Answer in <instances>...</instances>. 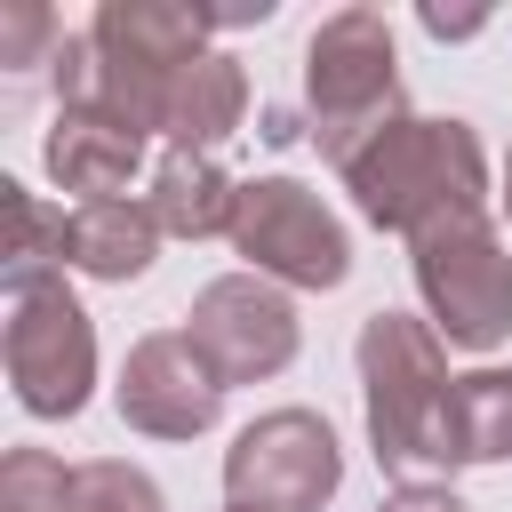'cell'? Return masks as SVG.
<instances>
[{"instance_id":"4fadbf2b","label":"cell","mask_w":512,"mask_h":512,"mask_svg":"<svg viewBox=\"0 0 512 512\" xmlns=\"http://www.w3.org/2000/svg\"><path fill=\"white\" fill-rule=\"evenodd\" d=\"M144 208L160 216L168 240H232L240 216V176H224L216 152H160Z\"/></svg>"},{"instance_id":"ba28073f","label":"cell","mask_w":512,"mask_h":512,"mask_svg":"<svg viewBox=\"0 0 512 512\" xmlns=\"http://www.w3.org/2000/svg\"><path fill=\"white\" fill-rule=\"evenodd\" d=\"M184 336H192V352L216 368V384L232 392V384L280 376V368L296 360V344H304V320H296V296H288V288H272V280H256V272H216V280L192 296Z\"/></svg>"},{"instance_id":"277c9868","label":"cell","mask_w":512,"mask_h":512,"mask_svg":"<svg viewBox=\"0 0 512 512\" xmlns=\"http://www.w3.org/2000/svg\"><path fill=\"white\" fill-rule=\"evenodd\" d=\"M408 272L424 296V320L456 352H496L512 336V248L488 208L440 216L408 240Z\"/></svg>"},{"instance_id":"7a4b0ae2","label":"cell","mask_w":512,"mask_h":512,"mask_svg":"<svg viewBox=\"0 0 512 512\" xmlns=\"http://www.w3.org/2000/svg\"><path fill=\"white\" fill-rule=\"evenodd\" d=\"M360 392H368V448L384 472H448V344L416 312L360 320Z\"/></svg>"},{"instance_id":"5b68a950","label":"cell","mask_w":512,"mask_h":512,"mask_svg":"<svg viewBox=\"0 0 512 512\" xmlns=\"http://www.w3.org/2000/svg\"><path fill=\"white\" fill-rule=\"evenodd\" d=\"M0 368L24 416L64 424L88 408L96 392V320L88 304L64 288V272L8 288V328H0Z\"/></svg>"},{"instance_id":"30bf717a","label":"cell","mask_w":512,"mask_h":512,"mask_svg":"<svg viewBox=\"0 0 512 512\" xmlns=\"http://www.w3.org/2000/svg\"><path fill=\"white\" fill-rule=\"evenodd\" d=\"M40 168H48L56 192H72V208L128 200V176L144 168V136L120 128V120H104V112H64L56 104V120L40 136Z\"/></svg>"},{"instance_id":"44dd1931","label":"cell","mask_w":512,"mask_h":512,"mask_svg":"<svg viewBox=\"0 0 512 512\" xmlns=\"http://www.w3.org/2000/svg\"><path fill=\"white\" fill-rule=\"evenodd\" d=\"M496 208H504V224H512V160H504V192H496Z\"/></svg>"},{"instance_id":"5bb4252c","label":"cell","mask_w":512,"mask_h":512,"mask_svg":"<svg viewBox=\"0 0 512 512\" xmlns=\"http://www.w3.org/2000/svg\"><path fill=\"white\" fill-rule=\"evenodd\" d=\"M512 456V368L480 360L448 384V472L456 464H504Z\"/></svg>"},{"instance_id":"ac0fdd59","label":"cell","mask_w":512,"mask_h":512,"mask_svg":"<svg viewBox=\"0 0 512 512\" xmlns=\"http://www.w3.org/2000/svg\"><path fill=\"white\" fill-rule=\"evenodd\" d=\"M48 32H56V16H48L40 0H16V8L0 16V64H16V72H24V64H32V48H40Z\"/></svg>"},{"instance_id":"d6986e66","label":"cell","mask_w":512,"mask_h":512,"mask_svg":"<svg viewBox=\"0 0 512 512\" xmlns=\"http://www.w3.org/2000/svg\"><path fill=\"white\" fill-rule=\"evenodd\" d=\"M376 512H472V504H464L448 480H400V488H392Z\"/></svg>"},{"instance_id":"9a60e30c","label":"cell","mask_w":512,"mask_h":512,"mask_svg":"<svg viewBox=\"0 0 512 512\" xmlns=\"http://www.w3.org/2000/svg\"><path fill=\"white\" fill-rule=\"evenodd\" d=\"M0 200H8V224H16V248H8V288L64 272V208H40V192H24L16 176L0 184Z\"/></svg>"},{"instance_id":"7402d4cb","label":"cell","mask_w":512,"mask_h":512,"mask_svg":"<svg viewBox=\"0 0 512 512\" xmlns=\"http://www.w3.org/2000/svg\"><path fill=\"white\" fill-rule=\"evenodd\" d=\"M224 512H240V504H224Z\"/></svg>"},{"instance_id":"7c38bea8","label":"cell","mask_w":512,"mask_h":512,"mask_svg":"<svg viewBox=\"0 0 512 512\" xmlns=\"http://www.w3.org/2000/svg\"><path fill=\"white\" fill-rule=\"evenodd\" d=\"M160 240L168 232H160V216L144 200H88V208L64 216V272H88V280L128 288V280L152 272Z\"/></svg>"},{"instance_id":"3957f363","label":"cell","mask_w":512,"mask_h":512,"mask_svg":"<svg viewBox=\"0 0 512 512\" xmlns=\"http://www.w3.org/2000/svg\"><path fill=\"white\" fill-rule=\"evenodd\" d=\"M304 104L328 160H352L376 128L400 120V48L384 8H336L304 40Z\"/></svg>"},{"instance_id":"2e32d148","label":"cell","mask_w":512,"mask_h":512,"mask_svg":"<svg viewBox=\"0 0 512 512\" xmlns=\"http://www.w3.org/2000/svg\"><path fill=\"white\" fill-rule=\"evenodd\" d=\"M72 512H168V496L144 464L96 456V464H72Z\"/></svg>"},{"instance_id":"8992f818","label":"cell","mask_w":512,"mask_h":512,"mask_svg":"<svg viewBox=\"0 0 512 512\" xmlns=\"http://www.w3.org/2000/svg\"><path fill=\"white\" fill-rule=\"evenodd\" d=\"M232 248H240V272H256L272 288L328 296L352 280V232L304 176H240Z\"/></svg>"},{"instance_id":"6da1fadb","label":"cell","mask_w":512,"mask_h":512,"mask_svg":"<svg viewBox=\"0 0 512 512\" xmlns=\"http://www.w3.org/2000/svg\"><path fill=\"white\" fill-rule=\"evenodd\" d=\"M336 176H344L352 208L400 240H416L440 216L488 208V152H480L472 120H440V112H400L352 160H336Z\"/></svg>"},{"instance_id":"9c48e42d","label":"cell","mask_w":512,"mask_h":512,"mask_svg":"<svg viewBox=\"0 0 512 512\" xmlns=\"http://www.w3.org/2000/svg\"><path fill=\"white\" fill-rule=\"evenodd\" d=\"M112 400H120V424L144 432V440H200V432H216V416H224V384H216V368L192 352L184 328L136 336L128 360H120Z\"/></svg>"},{"instance_id":"8fae6325","label":"cell","mask_w":512,"mask_h":512,"mask_svg":"<svg viewBox=\"0 0 512 512\" xmlns=\"http://www.w3.org/2000/svg\"><path fill=\"white\" fill-rule=\"evenodd\" d=\"M240 120H248V64L232 48H208L168 80V104H160L168 152H216Z\"/></svg>"},{"instance_id":"ffe728a7","label":"cell","mask_w":512,"mask_h":512,"mask_svg":"<svg viewBox=\"0 0 512 512\" xmlns=\"http://www.w3.org/2000/svg\"><path fill=\"white\" fill-rule=\"evenodd\" d=\"M488 16H448V8H424V32L432 40H464V32H480Z\"/></svg>"},{"instance_id":"e0dca14e","label":"cell","mask_w":512,"mask_h":512,"mask_svg":"<svg viewBox=\"0 0 512 512\" xmlns=\"http://www.w3.org/2000/svg\"><path fill=\"white\" fill-rule=\"evenodd\" d=\"M0 512H72V464L56 448H8L0 456Z\"/></svg>"},{"instance_id":"52a82bcc","label":"cell","mask_w":512,"mask_h":512,"mask_svg":"<svg viewBox=\"0 0 512 512\" xmlns=\"http://www.w3.org/2000/svg\"><path fill=\"white\" fill-rule=\"evenodd\" d=\"M344 488V448L320 408H264L224 448V504L240 512H320Z\"/></svg>"}]
</instances>
